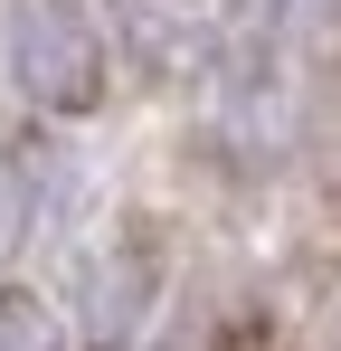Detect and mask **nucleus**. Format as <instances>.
<instances>
[{"mask_svg":"<svg viewBox=\"0 0 341 351\" xmlns=\"http://www.w3.org/2000/svg\"><path fill=\"white\" fill-rule=\"evenodd\" d=\"M10 219H19V199H10V180H0V247H10Z\"/></svg>","mask_w":341,"mask_h":351,"instance_id":"nucleus-3","label":"nucleus"},{"mask_svg":"<svg viewBox=\"0 0 341 351\" xmlns=\"http://www.w3.org/2000/svg\"><path fill=\"white\" fill-rule=\"evenodd\" d=\"M10 76H19L38 105H57V114L95 105V95H105L95 19H86L76 0H10Z\"/></svg>","mask_w":341,"mask_h":351,"instance_id":"nucleus-1","label":"nucleus"},{"mask_svg":"<svg viewBox=\"0 0 341 351\" xmlns=\"http://www.w3.org/2000/svg\"><path fill=\"white\" fill-rule=\"evenodd\" d=\"M0 351H57L48 313H38V304H19V294H0Z\"/></svg>","mask_w":341,"mask_h":351,"instance_id":"nucleus-2","label":"nucleus"}]
</instances>
